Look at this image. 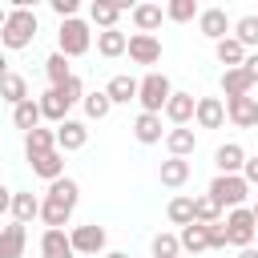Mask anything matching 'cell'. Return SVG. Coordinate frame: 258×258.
I'll return each instance as SVG.
<instances>
[{"label":"cell","instance_id":"obj_1","mask_svg":"<svg viewBox=\"0 0 258 258\" xmlns=\"http://www.w3.org/2000/svg\"><path fill=\"white\" fill-rule=\"evenodd\" d=\"M36 32H40V20H36V12L32 8H24V4H16V8H8V20H4V28H0V48H28L32 40H36Z\"/></svg>","mask_w":258,"mask_h":258},{"label":"cell","instance_id":"obj_2","mask_svg":"<svg viewBox=\"0 0 258 258\" xmlns=\"http://www.w3.org/2000/svg\"><path fill=\"white\" fill-rule=\"evenodd\" d=\"M89 48H93V32H89V24H85L81 16L60 20V32H56V52H60V56H85Z\"/></svg>","mask_w":258,"mask_h":258},{"label":"cell","instance_id":"obj_3","mask_svg":"<svg viewBox=\"0 0 258 258\" xmlns=\"http://www.w3.org/2000/svg\"><path fill=\"white\" fill-rule=\"evenodd\" d=\"M169 93H173V85H169V77L165 73H145L141 81H137V101H141V113H161L165 109V101H169Z\"/></svg>","mask_w":258,"mask_h":258},{"label":"cell","instance_id":"obj_4","mask_svg":"<svg viewBox=\"0 0 258 258\" xmlns=\"http://www.w3.org/2000/svg\"><path fill=\"white\" fill-rule=\"evenodd\" d=\"M222 210L230 206V210H238V206H246V198H250V185L242 181V173H218L214 181H210V189H206Z\"/></svg>","mask_w":258,"mask_h":258},{"label":"cell","instance_id":"obj_5","mask_svg":"<svg viewBox=\"0 0 258 258\" xmlns=\"http://www.w3.org/2000/svg\"><path fill=\"white\" fill-rule=\"evenodd\" d=\"M222 230H226V242H230V246H238V250H246V246H254V234H258V222H254V214H250V206H238V210H230V214H226V222H222Z\"/></svg>","mask_w":258,"mask_h":258},{"label":"cell","instance_id":"obj_6","mask_svg":"<svg viewBox=\"0 0 258 258\" xmlns=\"http://www.w3.org/2000/svg\"><path fill=\"white\" fill-rule=\"evenodd\" d=\"M69 242H73V250H77V254L97 258V254L109 246V234H105V226L89 222V226H73V230H69Z\"/></svg>","mask_w":258,"mask_h":258},{"label":"cell","instance_id":"obj_7","mask_svg":"<svg viewBox=\"0 0 258 258\" xmlns=\"http://www.w3.org/2000/svg\"><path fill=\"white\" fill-rule=\"evenodd\" d=\"M230 28H234V20L226 16V8H202L198 12V32L206 36V40H226L230 36Z\"/></svg>","mask_w":258,"mask_h":258},{"label":"cell","instance_id":"obj_8","mask_svg":"<svg viewBox=\"0 0 258 258\" xmlns=\"http://www.w3.org/2000/svg\"><path fill=\"white\" fill-rule=\"evenodd\" d=\"M125 52H129L133 64H157L161 60V40L149 36V32H133L129 44H125Z\"/></svg>","mask_w":258,"mask_h":258},{"label":"cell","instance_id":"obj_9","mask_svg":"<svg viewBox=\"0 0 258 258\" xmlns=\"http://www.w3.org/2000/svg\"><path fill=\"white\" fill-rule=\"evenodd\" d=\"M85 145H89V125L64 117V121L56 125V149H60V153H77V149H85Z\"/></svg>","mask_w":258,"mask_h":258},{"label":"cell","instance_id":"obj_10","mask_svg":"<svg viewBox=\"0 0 258 258\" xmlns=\"http://www.w3.org/2000/svg\"><path fill=\"white\" fill-rule=\"evenodd\" d=\"M194 121H198V129H222V121H226V101H222V97H198Z\"/></svg>","mask_w":258,"mask_h":258},{"label":"cell","instance_id":"obj_11","mask_svg":"<svg viewBox=\"0 0 258 258\" xmlns=\"http://www.w3.org/2000/svg\"><path fill=\"white\" fill-rule=\"evenodd\" d=\"M226 117L238 129H254L258 125V97H230L226 101Z\"/></svg>","mask_w":258,"mask_h":258},{"label":"cell","instance_id":"obj_12","mask_svg":"<svg viewBox=\"0 0 258 258\" xmlns=\"http://www.w3.org/2000/svg\"><path fill=\"white\" fill-rule=\"evenodd\" d=\"M194 105H198L194 93H177V89H173L161 113H165V121H173V125H189V121H194Z\"/></svg>","mask_w":258,"mask_h":258},{"label":"cell","instance_id":"obj_13","mask_svg":"<svg viewBox=\"0 0 258 258\" xmlns=\"http://www.w3.org/2000/svg\"><path fill=\"white\" fill-rule=\"evenodd\" d=\"M165 149H169V157H189V153L198 149V133H194L189 125H173V129L165 133Z\"/></svg>","mask_w":258,"mask_h":258},{"label":"cell","instance_id":"obj_14","mask_svg":"<svg viewBox=\"0 0 258 258\" xmlns=\"http://www.w3.org/2000/svg\"><path fill=\"white\" fill-rule=\"evenodd\" d=\"M214 165H218V173H242V165H246V149H242L238 141H226V145L214 149Z\"/></svg>","mask_w":258,"mask_h":258},{"label":"cell","instance_id":"obj_15","mask_svg":"<svg viewBox=\"0 0 258 258\" xmlns=\"http://www.w3.org/2000/svg\"><path fill=\"white\" fill-rule=\"evenodd\" d=\"M24 246H28V230L20 222L0 230V258H24Z\"/></svg>","mask_w":258,"mask_h":258},{"label":"cell","instance_id":"obj_16","mask_svg":"<svg viewBox=\"0 0 258 258\" xmlns=\"http://www.w3.org/2000/svg\"><path fill=\"white\" fill-rule=\"evenodd\" d=\"M40 258H77V250H73L64 230H44L40 234Z\"/></svg>","mask_w":258,"mask_h":258},{"label":"cell","instance_id":"obj_17","mask_svg":"<svg viewBox=\"0 0 258 258\" xmlns=\"http://www.w3.org/2000/svg\"><path fill=\"white\" fill-rule=\"evenodd\" d=\"M105 97H109L113 105H129V101H137V77H129V73H117V77H109V85H105Z\"/></svg>","mask_w":258,"mask_h":258},{"label":"cell","instance_id":"obj_18","mask_svg":"<svg viewBox=\"0 0 258 258\" xmlns=\"http://www.w3.org/2000/svg\"><path fill=\"white\" fill-rule=\"evenodd\" d=\"M133 137H137L141 145H157V141L165 137V129H161V113H137V121H133Z\"/></svg>","mask_w":258,"mask_h":258},{"label":"cell","instance_id":"obj_19","mask_svg":"<svg viewBox=\"0 0 258 258\" xmlns=\"http://www.w3.org/2000/svg\"><path fill=\"white\" fill-rule=\"evenodd\" d=\"M28 165H32V173H36V177H44V181H56V177H64V153H60V149H48V153L32 157Z\"/></svg>","mask_w":258,"mask_h":258},{"label":"cell","instance_id":"obj_20","mask_svg":"<svg viewBox=\"0 0 258 258\" xmlns=\"http://www.w3.org/2000/svg\"><path fill=\"white\" fill-rule=\"evenodd\" d=\"M32 218H40V198L28 189H12V222L28 226Z\"/></svg>","mask_w":258,"mask_h":258},{"label":"cell","instance_id":"obj_21","mask_svg":"<svg viewBox=\"0 0 258 258\" xmlns=\"http://www.w3.org/2000/svg\"><path fill=\"white\" fill-rule=\"evenodd\" d=\"M129 16H133L137 32H149V36H153V32L161 28V20H165V8H161V4H133Z\"/></svg>","mask_w":258,"mask_h":258},{"label":"cell","instance_id":"obj_22","mask_svg":"<svg viewBox=\"0 0 258 258\" xmlns=\"http://www.w3.org/2000/svg\"><path fill=\"white\" fill-rule=\"evenodd\" d=\"M48 149H56V129L36 125L32 133H24V153H28V161H32V157H40V153H48Z\"/></svg>","mask_w":258,"mask_h":258},{"label":"cell","instance_id":"obj_23","mask_svg":"<svg viewBox=\"0 0 258 258\" xmlns=\"http://www.w3.org/2000/svg\"><path fill=\"white\" fill-rule=\"evenodd\" d=\"M157 177H161V185L177 189V185H185V181H189V161H185V157H165V161H161V169H157Z\"/></svg>","mask_w":258,"mask_h":258},{"label":"cell","instance_id":"obj_24","mask_svg":"<svg viewBox=\"0 0 258 258\" xmlns=\"http://www.w3.org/2000/svg\"><path fill=\"white\" fill-rule=\"evenodd\" d=\"M40 222H44L48 230H64V226L73 222V210H69L64 202H52V198H40Z\"/></svg>","mask_w":258,"mask_h":258},{"label":"cell","instance_id":"obj_25","mask_svg":"<svg viewBox=\"0 0 258 258\" xmlns=\"http://www.w3.org/2000/svg\"><path fill=\"white\" fill-rule=\"evenodd\" d=\"M222 93H226V101H230V97H250V93H254V81H250L242 69H226V73H222Z\"/></svg>","mask_w":258,"mask_h":258},{"label":"cell","instance_id":"obj_26","mask_svg":"<svg viewBox=\"0 0 258 258\" xmlns=\"http://www.w3.org/2000/svg\"><path fill=\"white\" fill-rule=\"evenodd\" d=\"M121 12H125L121 4H109V0H97V4L89 8V20H93V24H97V28L105 32V28H117V20H121Z\"/></svg>","mask_w":258,"mask_h":258},{"label":"cell","instance_id":"obj_27","mask_svg":"<svg viewBox=\"0 0 258 258\" xmlns=\"http://www.w3.org/2000/svg\"><path fill=\"white\" fill-rule=\"evenodd\" d=\"M40 121H44V117H40V105H36L32 97H28V101H20V105L12 109V125H16V129H24V133H32Z\"/></svg>","mask_w":258,"mask_h":258},{"label":"cell","instance_id":"obj_28","mask_svg":"<svg viewBox=\"0 0 258 258\" xmlns=\"http://www.w3.org/2000/svg\"><path fill=\"white\" fill-rule=\"evenodd\" d=\"M48 198H52V202H64L69 210H77V202H81V185H77L73 177H56V181H48Z\"/></svg>","mask_w":258,"mask_h":258},{"label":"cell","instance_id":"obj_29","mask_svg":"<svg viewBox=\"0 0 258 258\" xmlns=\"http://www.w3.org/2000/svg\"><path fill=\"white\" fill-rule=\"evenodd\" d=\"M230 36H234L242 48H258V16H254V12H250V16H238L234 28H230Z\"/></svg>","mask_w":258,"mask_h":258},{"label":"cell","instance_id":"obj_30","mask_svg":"<svg viewBox=\"0 0 258 258\" xmlns=\"http://www.w3.org/2000/svg\"><path fill=\"white\" fill-rule=\"evenodd\" d=\"M125 44H129V36H125L121 28H105V32H97V52H101V56H121Z\"/></svg>","mask_w":258,"mask_h":258},{"label":"cell","instance_id":"obj_31","mask_svg":"<svg viewBox=\"0 0 258 258\" xmlns=\"http://www.w3.org/2000/svg\"><path fill=\"white\" fill-rule=\"evenodd\" d=\"M214 56H218L226 69H242V60H246V48H242L234 36H226V40H218V44H214Z\"/></svg>","mask_w":258,"mask_h":258},{"label":"cell","instance_id":"obj_32","mask_svg":"<svg viewBox=\"0 0 258 258\" xmlns=\"http://www.w3.org/2000/svg\"><path fill=\"white\" fill-rule=\"evenodd\" d=\"M177 242H181V250H185V254H202V250H210V242H206V226H198V222L181 226Z\"/></svg>","mask_w":258,"mask_h":258},{"label":"cell","instance_id":"obj_33","mask_svg":"<svg viewBox=\"0 0 258 258\" xmlns=\"http://www.w3.org/2000/svg\"><path fill=\"white\" fill-rule=\"evenodd\" d=\"M0 101H8L12 109H16L20 101H28V85H24L20 73H8V77L0 81Z\"/></svg>","mask_w":258,"mask_h":258},{"label":"cell","instance_id":"obj_34","mask_svg":"<svg viewBox=\"0 0 258 258\" xmlns=\"http://www.w3.org/2000/svg\"><path fill=\"white\" fill-rule=\"evenodd\" d=\"M194 222H198V226H214V222H222V206H218L210 194L194 198Z\"/></svg>","mask_w":258,"mask_h":258},{"label":"cell","instance_id":"obj_35","mask_svg":"<svg viewBox=\"0 0 258 258\" xmlns=\"http://www.w3.org/2000/svg\"><path fill=\"white\" fill-rule=\"evenodd\" d=\"M165 218H169L173 226H189V222H194V198H185V194L169 198V206H165Z\"/></svg>","mask_w":258,"mask_h":258},{"label":"cell","instance_id":"obj_36","mask_svg":"<svg viewBox=\"0 0 258 258\" xmlns=\"http://www.w3.org/2000/svg\"><path fill=\"white\" fill-rule=\"evenodd\" d=\"M198 0H169L165 4V20H173V24H189V20H198Z\"/></svg>","mask_w":258,"mask_h":258},{"label":"cell","instance_id":"obj_37","mask_svg":"<svg viewBox=\"0 0 258 258\" xmlns=\"http://www.w3.org/2000/svg\"><path fill=\"white\" fill-rule=\"evenodd\" d=\"M44 73H48V89H52V85H64V81L73 77V69H69V56H60V52H48V56H44Z\"/></svg>","mask_w":258,"mask_h":258},{"label":"cell","instance_id":"obj_38","mask_svg":"<svg viewBox=\"0 0 258 258\" xmlns=\"http://www.w3.org/2000/svg\"><path fill=\"white\" fill-rule=\"evenodd\" d=\"M81 105H85V117H89V121H105V117H109V109H113V101L105 97V89L85 93V101H81Z\"/></svg>","mask_w":258,"mask_h":258},{"label":"cell","instance_id":"obj_39","mask_svg":"<svg viewBox=\"0 0 258 258\" xmlns=\"http://www.w3.org/2000/svg\"><path fill=\"white\" fill-rule=\"evenodd\" d=\"M149 254L153 258H181V242H177V234H153V242H149Z\"/></svg>","mask_w":258,"mask_h":258},{"label":"cell","instance_id":"obj_40","mask_svg":"<svg viewBox=\"0 0 258 258\" xmlns=\"http://www.w3.org/2000/svg\"><path fill=\"white\" fill-rule=\"evenodd\" d=\"M36 105H40V117H44V121H56V125H60V121L69 117V105H64V101H60L52 89H48V93H44Z\"/></svg>","mask_w":258,"mask_h":258},{"label":"cell","instance_id":"obj_41","mask_svg":"<svg viewBox=\"0 0 258 258\" xmlns=\"http://www.w3.org/2000/svg\"><path fill=\"white\" fill-rule=\"evenodd\" d=\"M52 93H56V97H60V101H64L69 109H73L77 101H85V85H81V77H77V73H73V77H69L64 85H52Z\"/></svg>","mask_w":258,"mask_h":258},{"label":"cell","instance_id":"obj_42","mask_svg":"<svg viewBox=\"0 0 258 258\" xmlns=\"http://www.w3.org/2000/svg\"><path fill=\"white\" fill-rule=\"evenodd\" d=\"M206 242H210V250H226V246H230V242H226V230H222V222L206 226Z\"/></svg>","mask_w":258,"mask_h":258},{"label":"cell","instance_id":"obj_43","mask_svg":"<svg viewBox=\"0 0 258 258\" xmlns=\"http://www.w3.org/2000/svg\"><path fill=\"white\" fill-rule=\"evenodd\" d=\"M52 12H56L60 20H73V16L81 12V4H77V0H52Z\"/></svg>","mask_w":258,"mask_h":258},{"label":"cell","instance_id":"obj_44","mask_svg":"<svg viewBox=\"0 0 258 258\" xmlns=\"http://www.w3.org/2000/svg\"><path fill=\"white\" fill-rule=\"evenodd\" d=\"M242 181H246L250 189H258V157H246V165H242Z\"/></svg>","mask_w":258,"mask_h":258},{"label":"cell","instance_id":"obj_45","mask_svg":"<svg viewBox=\"0 0 258 258\" xmlns=\"http://www.w3.org/2000/svg\"><path fill=\"white\" fill-rule=\"evenodd\" d=\"M242 73L258 85V52H246V60H242Z\"/></svg>","mask_w":258,"mask_h":258},{"label":"cell","instance_id":"obj_46","mask_svg":"<svg viewBox=\"0 0 258 258\" xmlns=\"http://www.w3.org/2000/svg\"><path fill=\"white\" fill-rule=\"evenodd\" d=\"M4 210H12V189H8V185H0V214H4Z\"/></svg>","mask_w":258,"mask_h":258},{"label":"cell","instance_id":"obj_47","mask_svg":"<svg viewBox=\"0 0 258 258\" xmlns=\"http://www.w3.org/2000/svg\"><path fill=\"white\" fill-rule=\"evenodd\" d=\"M238 258H258V250H254V246H246V250H238Z\"/></svg>","mask_w":258,"mask_h":258},{"label":"cell","instance_id":"obj_48","mask_svg":"<svg viewBox=\"0 0 258 258\" xmlns=\"http://www.w3.org/2000/svg\"><path fill=\"white\" fill-rule=\"evenodd\" d=\"M8 77V60H4V52H0V81Z\"/></svg>","mask_w":258,"mask_h":258},{"label":"cell","instance_id":"obj_49","mask_svg":"<svg viewBox=\"0 0 258 258\" xmlns=\"http://www.w3.org/2000/svg\"><path fill=\"white\" fill-rule=\"evenodd\" d=\"M105 258H129V254H125V250H109Z\"/></svg>","mask_w":258,"mask_h":258},{"label":"cell","instance_id":"obj_50","mask_svg":"<svg viewBox=\"0 0 258 258\" xmlns=\"http://www.w3.org/2000/svg\"><path fill=\"white\" fill-rule=\"evenodd\" d=\"M4 20H8V8H0V28H4Z\"/></svg>","mask_w":258,"mask_h":258},{"label":"cell","instance_id":"obj_51","mask_svg":"<svg viewBox=\"0 0 258 258\" xmlns=\"http://www.w3.org/2000/svg\"><path fill=\"white\" fill-rule=\"evenodd\" d=\"M250 214H254V222H258V198H254V206H250Z\"/></svg>","mask_w":258,"mask_h":258},{"label":"cell","instance_id":"obj_52","mask_svg":"<svg viewBox=\"0 0 258 258\" xmlns=\"http://www.w3.org/2000/svg\"><path fill=\"white\" fill-rule=\"evenodd\" d=\"M254 250H258V234H254Z\"/></svg>","mask_w":258,"mask_h":258},{"label":"cell","instance_id":"obj_53","mask_svg":"<svg viewBox=\"0 0 258 258\" xmlns=\"http://www.w3.org/2000/svg\"><path fill=\"white\" fill-rule=\"evenodd\" d=\"M0 230H4V226H0Z\"/></svg>","mask_w":258,"mask_h":258},{"label":"cell","instance_id":"obj_54","mask_svg":"<svg viewBox=\"0 0 258 258\" xmlns=\"http://www.w3.org/2000/svg\"><path fill=\"white\" fill-rule=\"evenodd\" d=\"M0 52H4V48H0Z\"/></svg>","mask_w":258,"mask_h":258}]
</instances>
